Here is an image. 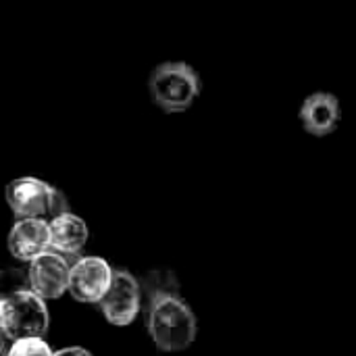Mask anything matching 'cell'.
<instances>
[{
    "instance_id": "cell-12",
    "label": "cell",
    "mask_w": 356,
    "mask_h": 356,
    "mask_svg": "<svg viewBox=\"0 0 356 356\" xmlns=\"http://www.w3.org/2000/svg\"><path fill=\"white\" fill-rule=\"evenodd\" d=\"M54 356H94L90 350L79 348V346H71V348H63L58 353H54Z\"/></svg>"
},
{
    "instance_id": "cell-5",
    "label": "cell",
    "mask_w": 356,
    "mask_h": 356,
    "mask_svg": "<svg viewBox=\"0 0 356 356\" xmlns=\"http://www.w3.org/2000/svg\"><path fill=\"white\" fill-rule=\"evenodd\" d=\"M106 321L115 327H127L140 313L142 288L140 282L125 269H115L113 284L106 296L98 302Z\"/></svg>"
},
{
    "instance_id": "cell-8",
    "label": "cell",
    "mask_w": 356,
    "mask_h": 356,
    "mask_svg": "<svg viewBox=\"0 0 356 356\" xmlns=\"http://www.w3.org/2000/svg\"><path fill=\"white\" fill-rule=\"evenodd\" d=\"M298 121L302 129L313 138H327L336 134L342 123L340 98L332 92L309 94L298 108Z\"/></svg>"
},
{
    "instance_id": "cell-7",
    "label": "cell",
    "mask_w": 356,
    "mask_h": 356,
    "mask_svg": "<svg viewBox=\"0 0 356 356\" xmlns=\"http://www.w3.org/2000/svg\"><path fill=\"white\" fill-rule=\"evenodd\" d=\"M69 259L56 250H46L38 259L29 263L27 282L29 290H33L44 300H56L65 292H69V277H71Z\"/></svg>"
},
{
    "instance_id": "cell-10",
    "label": "cell",
    "mask_w": 356,
    "mask_h": 356,
    "mask_svg": "<svg viewBox=\"0 0 356 356\" xmlns=\"http://www.w3.org/2000/svg\"><path fill=\"white\" fill-rule=\"evenodd\" d=\"M88 225L81 217L73 215L71 211L56 215L50 219V248L65 254L67 259L77 257L88 242Z\"/></svg>"
},
{
    "instance_id": "cell-4",
    "label": "cell",
    "mask_w": 356,
    "mask_h": 356,
    "mask_svg": "<svg viewBox=\"0 0 356 356\" xmlns=\"http://www.w3.org/2000/svg\"><path fill=\"white\" fill-rule=\"evenodd\" d=\"M6 204L17 219H54L69 211L65 194L52 184L25 175L17 177L6 186Z\"/></svg>"
},
{
    "instance_id": "cell-6",
    "label": "cell",
    "mask_w": 356,
    "mask_h": 356,
    "mask_svg": "<svg viewBox=\"0 0 356 356\" xmlns=\"http://www.w3.org/2000/svg\"><path fill=\"white\" fill-rule=\"evenodd\" d=\"M115 269L100 259V257H77L71 265L69 277V292L75 300L86 305H98L111 284H113Z\"/></svg>"
},
{
    "instance_id": "cell-3",
    "label": "cell",
    "mask_w": 356,
    "mask_h": 356,
    "mask_svg": "<svg viewBox=\"0 0 356 356\" xmlns=\"http://www.w3.org/2000/svg\"><path fill=\"white\" fill-rule=\"evenodd\" d=\"M50 325L46 300L29 288H19L0 300V327L6 340L44 338Z\"/></svg>"
},
{
    "instance_id": "cell-9",
    "label": "cell",
    "mask_w": 356,
    "mask_h": 356,
    "mask_svg": "<svg viewBox=\"0 0 356 356\" xmlns=\"http://www.w3.org/2000/svg\"><path fill=\"white\" fill-rule=\"evenodd\" d=\"M50 242L48 219H17L8 232V250L21 263H31L50 250Z\"/></svg>"
},
{
    "instance_id": "cell-1",
    "label": "cell",
    "mask_w": 356,
    "mask_h": 356,
    "mask_svg": "<svg viewBox=\"0 0 356 356\" xmlns=\"http://www.w3.org/2000/svg\"><path fill=\"white\" fill-rule=\"evenodd\" d=\"M146 327L152 342L163 353H181L196 340V315L181 298L171 273L152 275L146 298Z\"/></svg>"
},
{
    "instance_id": "cell-2",
    "label": "cell",
    "mask_w": 356,
    "mask_h": 356,
    "mask_svg": "<svg viewBox=\"0 0 356 356\" xmlns=\"http://www.w3.org/2000/svg\"><path fill=\"white\" fill-rule=\"evenodd\" d=\"M148 94L163 113L179 115L202 94V77L186 60H163L148 75Z\"/></svg>"
},
{
    "instance_id": "cell-11",
    "label": "cell",
    "mask_w": 356,
    "mask_h": 356,
    "mask_svg": "<svg viewBox=\"0 0 356 356\" xmlns=\"http://www.w3.org/2000/svg\"><path fill=\"white\" fill-rule=\"evenodd\" d=\"M4 356H54V350L44 338H23L13 342Z\"/></svg>"
}]
</instances>
